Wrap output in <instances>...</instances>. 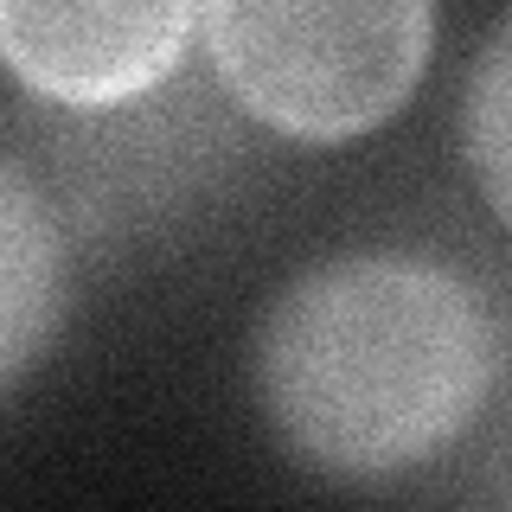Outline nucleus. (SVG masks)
I'll return each instance as SVG.
<instances>
[{
    "instance_id": "obj_1",
    "label": "nucleus",
    "mask_w": 512,
    "mask_h": 512,
    "mask_svg": "<svg viewBox=\"0 0 512 512\" xmlns=\"http://www.w3.org/2000/svg\"><path fill=\"white\" fill-rule=\"evenodd\" d=\"M493 391V320L455 269L352 250L301 269L256 333V397L301 468L397 480L474 429Z\"/></svg>"
},
{
    "instance_id": "obj_2",
    "label": "nucleus",
    "mask_w": 512,
    "mask_h": 512,
    "mask_svg": "<svg viewBox=\"0 0 512 512\" xmlns=\"http://www.w3.org/2000/svg\"><path fill=\"white\" fill-rule=\"evenodd\" d=\"M224 96L288 141L372 135L410 103L436 0H199Z\"/></svg>"
},
{
    "instance_id": "obj_3",
    "label": "nucleus",
    "mask_w": 512,
    "mask_h": 512,
    "mask_svg": "<svg viewBox=\"0 0 512 512\" xmlns=\"http://www.w3.org/2000/svg\"><path fill=\"white\" fill-rule=\"evenodd\" d=\"M199 0H0V64L71 116L154 96L192 52Z\"/></svg>"
},
{
    "instance_id": "obj_4",
    "label": "nucleus",
    "mask_w": 512,
    "mask_h": 512,
    "mask_svg": "<svg viewBox=\"0 0 512 512\" xmlns=\"http://www.w3.org/2000/svg\"><path fill=\"white\" fill-rule=\"evenodd\" d=\"M64 301H71V256L52 199L26 180L20 160L0 154V397L58 340Z\"/></svg>"
},
{
    "instance_id": "obj_5",
    "label": "nucleus",
    "mask_w": 512,
    "mask_h": 512,
    "mask_svg": "<svg viewBox=\"0 0 512 512\" xmlns=\"http://www.w3.org/2000/svg\"><path fill=\"white\" fill-rule=\"evenodd\" d=\"M461 154L493 218L512 224V7L474 52L468 96H461Z\"/></svg>"
}]
</instances>
